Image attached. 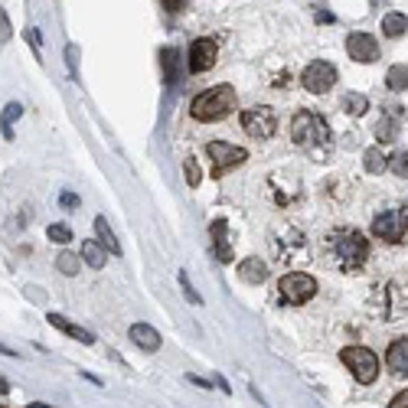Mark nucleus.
I'll list each match as a JSON object with an SVG mask.
<instances>
[{
    "mask_svg": "<svg viewBox=\"0 0 408 408\" xmlns=\"http://www.w3.org/2000/svg\"><path fill=\"white\" fill-rule=\"evenodd\" d=\"M386 167H392V173L408 177V151H395L392 157H386Z\"/></svg>",
    "mask_w": 408,
    "mask_h": 408,
    "instance_id": "obj_26",
    "label": "nucleus"
},
{
    "mask_svg": "<svg viewBox=\"0 0 408 408\" xmlns=\"http://www.w3.org/2000/svg\"><path fill=\"white\" fill-rule=\"evenodd\" d=\"M238 278H242L245 285H265L268 265L261 261V258H245V261L238 265Z\"/></svg>",
    "mask_w": 408,
    "mask_h": 408,
    "instance_id": "obj_15",
    "label": "nucleus"
},
{
    "mask_svg": "<svg viewBox=\"0 0 408 408\" xmlns=\"http://www.w3.org/2000/svg\"><path fill=\"white\" fill-rule=\"evenodd\" d=\"M183 170H186V183H190L193 190L200 186V180H203V173H200V163L193 161V157H186V163H183Z\"/></svg>",
    "mask_w": 408,
    "mask_h": 408,
    "instance_id": "obj_28",
    "label": "nucleus"
},
{
    "mask_svg": "<svg viewBox=\"0 0 408 408\" xmlns=\"http://www.w3.org/2000/svg\"><path fill=\"white\" fill-rule=\"evenodd\" d=\"M291 137H294L297 147H304V151H313V147H320V144L330 141V124L327 118L317 111H297L291 118Z\"/></svg>",
    "mask_w": 408,
    "mask_h": 408,
    "instance_id": "obj_3",
    "label": "nucleus"
},
{
    "mask_svg": "<svg viewBox=\"0 0 408 408\" xmlns=\"http://www.w3.org/2000/svg\"><path fill=\"white\" fill-rule=\"evenodd\" d=\"M95 236H98V245H104L111 255H121V242H118V236L111 232V226H108V219L104 216L95 219Z\"/></svg>",
    "mask_w": 408,
    "mask_h": 408,
    "instance_id": "obj_17",
    "label": "nucleus"
},
{
    "mask_svg": "<svg viewBox=\"0 0 408 408\" xmlns=\"http://www.w3.org/2000/svg\"><path fill=\"white\" fill-rule=\"evenodd\" d=\"M242 128H245L255 141H268V137H275V131H278V114L271 111L268 104H255V108L242 111Z\"/></svg>",
    "mask_w": 408,
    "mask_h": 408,
    "instance_id": "obj_8",
    "label": "nucleus"
},
{
    "mask_svg": "<svg viewBox=\"0 0 408 408\" xmlns=\"http://www.w3.org/2000/svg\"><path fill=\"white\" fill-rule=\"evenodd\" d=\"M10 39V20H7V13L0 10V43H7Z\"/></svg>",
    "mask_w": 408,
    "mask_h": 408,
    "instance_id": "obj_31",
    "label": "nucleus"
},
{
    "mask_svg": "<svg viewBox=\"0 0 408 408\" xmlns=\"http://www.w3.org/2000/svg\"><path fill=\"white\" fill-rule=\"evenodd\" d=\"M343 366L353 372V379L362 382V386H369V382H376V376H379V360H376V353L369 350V346H346V350L340 353Z\"/></svg>",
    "mask_w": 408,
    "mask_h": 408,
    "instance_id": "obj_4",
    "label": "nucleus"
},
{
    "mask_svg": "<svg viewBox=\"0 0 408 408\" xmlns=\"http://www.w3.org/2000/svg\"><path fill=\"white\" fill-rule=\"evenodd\" d=\"M27 408H56V405H43V402H33V405H27Z\"/></svg>",
    "mask_w": 408,
    "mask_h": 408,
    "instance_id": "obj_37",
    "label": "nucleus"
},
{
    "mask_svg": "<svg viewBox=\"0 0 408 408\" xmlns=\"http://www.w3.org/2000/svg\"><path fill=\"white\" fill-rule=\"evenodd\" d=\"M343 108H346L350 114H366L369 111V98L356 95V92H346V95H343Z\"/></svg>",
    "mask_w": 408,
    "mask_h": 408,
    "instance_id": "obj_24",
    "label": "nucleus"
},
{
    "mask_svg": "<svg viewBox=\"0 0 408 408\" xmlns=\"http://www.w3.org/2000/svg\"><path fill=\"white\" fill-rule=\"evenodd\" d=\"M236 88L232 86H216L209 88V92H200V95L193 98L190 104V114L196 118V121H222V118H229V114L236 111Z\"/></svg>",
    "mask_w": 408,
    "mask_h": 408,
    "instance_id": "obj_2",
    "label": "nucleus"
},
{
    "mask_svg": "<svg viewBox=\"0 0 408 408\" xmlns=\"http://www.w3.org/2000/svg\"><path fill=\"white\" fill-rule=\"evenodd\" d=\"M362 167L369 173H382L386 170V154H382L379 147H369V151L362 154Z\"/></svg>",
    "mask_w": 408,
    "mask_h": 408,
    "instance_id": "obj_23",
    "label": "nucleus"
},
{
    "mask_svg": "<svg viewBox=\"0 0 408 408\" xmlns=\"http://www.w3.org/2000/svg\"><path fill=\"white\" fill-rule=\"evenodd\" d=\"M346 53H350V59L369 66V62L379 59V43H376L369 33H350V36H346Z\"/></svg>",
    "mask_w": 408,
    "mask_h": 408,
    "instance_id": "obj_11",
    "label": "nucleus"
},
{
    "mask_svg": "<svg viewBox=\"0 0 408 408\" xmlns=\"http://www.w3.org/2000/svg\"><path fill=\"white\" fill-rule=\"evenodd\" d=\"M372 236L382 238V242H389V245L405 242V236H408V212L405 209H386V212H379V216L372 219Z\"/></svg>",
    "mask_w": 408,
    "mask_h": 408,
    "instance_id": "obj_5",
    "label": "nucleus"
},
{
    "mask_svg": "<svg viewBox=\"0 0 408 408\" xmlns=\"http://www.w3.org/2000/svg\"><path fill=\"white\" fill-rule=\"evenodd\" d=\"M278 294H281V301L291 307L307 304V301L317 294V281H313L311 275H304V271H291V275H285L278 281Z\"/></svg>",
    "mask_w": 408,
    "mask_h": 408,
    "instance_id": "obj_7",
    "label": "nucleus"
},
{
    "mask_svg": "<svg viewBox=\"0 0 408 408\" xmlns=\"http://www.w3.org/2000/svg\"><path fill=\"white\" fill-rule=\"evenodd\" d=\"M20 114H23V104H20V102H10L7 108H4V114H0V124H4V134H7V141L13 137V121H17Z\"/></svg>",
    "mask_w": 408,
    "mask_h": 408,
    "instance_id": "obj_22",
    "label": "nucleus"
},
{
    "mask_svg": "<svg viewBox=\"0 0 408 408\" xmlns=\"http://www.w3.org/2000/svg\"><path fill=\"white\" fill-rule=\"evenodd\" d=\"M82 258L88 268H104V248L98 242H82Z\"/></svg>",
    "mask_w": 408,
    "mask_h": 408,
    "instance_id": "obj_21",
    "label": "nucleus"
},
{
    "mask_svg": "<svg viewBox=\"0 0 408 408\" xmlns=\"http://www.w3.org/2000/svg\"><path fill=\"white\" fill-rule=\"evenodd\" d=\"M395 137H399V121H395L392 114H386V118L376 124V141H379V144H392Z\"/></svg>",
    "mask_w": 408,
    "mask_h": 408,
    "instance_id": "obj_19",
    "label": "nucleus"
},
{
    "mask_svg": "<svg viewBox=\"0 0 408 408\" xmlns=\"http://www.w3.org/2000/svg\"><path fill=\"white\" fill-rule=\"evenodd\" d=\"M27 36H29V43H33V49H39V29H27Z\"/></svg>",
    "mask_w": 408,
    "mask_h": 408,
    "instance_id": "obj_34",
    "label": "nucleus"
},
{
    "mask_svg": "<svg viewBox=\"0 0 408 408\" xmlns=\"http://www.w3.org/2000/svg\"><path fill=\"white\" fill-rule=\"evenodd\" d=\"M131 340H134V346H141V350H147V353L161 350V333L154 330L151 323H134V327H131Z\"/></svg>",
    "mask_w": 408,
    "mask_h": 408,
    "instance_id": "obj_14",
    "label": "nucleus"
},
{
    "mask_svg": "<svg viewBox=\"0 0 408 408\" xmlns=\"http://www.w3.org/2000/svg\"><path fill=\"white\" fill-rule=\"evenodd\" d=\"M161 66H163V79H167V82H177V72H180V53L167 46L161 53Z\"/></svg>",
    "mask_w": 408,
    "mask_h": 408,
    "instance_id": "obj_18",
    "label": "nucleus"
},
{
    "mask_svg": "<svg viewBox=\"0 0 408 408\" xmlns=\"http://www.w3.org/2000/svg\"><path fill=\"white\" fill-rule=\"evenodd\" d=\"M62 206H66V209L79 206V196H76V193H62Z\"/></svg>",
    "mask_w": 408,
    "mask_h": 408,
    "instance_id": "obj_33",
    "label": "nucleus"
},
{
    "mask_svg": "<svg viewBox=\"0 0 408 408\" xmlns=\"http://www.w3.org/2000/svg\"><path fill=\"white\" fill-rule=\"evenodd\" d=\"M180 285H183V291H186V297H190L193 304H203V297L196 294V287L190 285V275H186V271H180Z\"/></svg>",
    "mask_w": 408,
    "mask_h": 408,
    "instance_id": "obj_30",
    "label": "nucleus"
},
{
    "mask_svg": "<svg viewBox=\"0 0 408 408\" xmlns=\"http://www.w3.org/2000/svg\"><path fill=\"white\" fill-rule=\"evenodd\" d=\"M46 320L53 323V327H56V330H62V333H66V336H72V340H79V343H86V346H92V343H95V336H92V333H88V330H82V327H79V323L66 320V317H62V313H49Z\"/></svg>",
    "mask_w": 408,
    "mask_h": 408,
    "instance_id": "obj_13",
    "label": "nucleus"
},
{
    "mask_svg": "<svg viewBox=\"0 0 408 408\" xmlns=\"http://www.w3.org/2000/svg\"><path fill=\"white\" fill-rule=\"evenodd\" d=\"M386 366H389L392 376L405 379L408 376V340H392L389 350H386Z\"/></svg>",
    "mask_w": 408,
    "mask_h": 408,
    "instance_id": "obj_12",
    "label": "nucleus"
},
{
    "mask_svg": "<svg viewBox=\"0 0 408 408\" xmlns=\"http://www.w3.org/2000/svg\"><path fill=\"white\" fill-rule=\"evenodd\" d=\"M386 82H389L392 92H405L408 88V66H392L389 76H386Z\"/></svg>",
    "mask_w": 408,
    "mask_h": 408,
    "instance_id": "obj_25",
    "label": "nucleus"
},
{
    "mask_svg": "<svg viewBox=\"0 0 408 408\" xmlns=\"http://www.w3.org/2000/svg\"><path fill=\"white\" fill-rule=\"evenodd\" d=\"M212 252H216L219 261H232V248H229V238H226V219L212 222Z\"/></svg>",
    "mask_w": 408,
    "mask_h": 408,
    "instance_id": "obj_16",
    "label": "nucleus"
},
{
    "mask_svg": "<svg viewBox=\"0 0 408 408\" xmlns=\"http://www.w3.org/2000/svg\"><path fill=\"white\" fill-rule=\"evenodd\" d=\"M56 268L62 271V275L72 278V275L79 271V255H72V252H62V255L56 258Z\"/></svg>",
    "mask_w": 408,
    "mask_h": 408,
    "instance_id": "obj_27",
    "label": "nucleus"
},
{
    "mask_svg": "<svg viewBox=\"0 0 408 408\" xmlns=\"http://www.w3.org/2000/svg\"><path fill=\"white\" fill-rule=\"evenodd\" d=\"M389 408H408V389H402L399 395L389 402Z\"/></svg>",
    "mask_w": 408,
    "mask_h": 408,
    "instance_id": "obj_32",
    "label": "nucleus"
},
{
    "mask_svg": "<svg viewBox=\"0 0 408 408\" xmlns=\"http://www.w3.org/2000/svg\"><path fill=\"white\" fill-rule=\"evenodd\" d=\"M405 29H408V17H405V13H389V17L382 20V33H386L389 39L402 36Z\"/></svg>",
    "mask_w": 408,
    "mask_h": 408,
    "instance_id": "obj_20",
    "label": "nucleus"
},
{
    "mask_svg": "<svg viewBox=\"0 0 408 408\" xmlns=\"http://www.w3.org/2000/svg\"><path fill=\"white\" fill-rule=\"evenodd\" d=\"M53 242H59V245H66V242H72V232H69V226H49L46 232Z\"/></svg>",
    "mask_w": 408,
    "mask_h": 408,
    "instance_id": "obj_29",
    "label": "nucleus"
},
{
    "mask_svg": "<svg viewBox=\"0 0 408 408\" xmlns=\"http://www.w3.org/2000/svg\"><path fill=\"white\" fill-rule=\"evenodd\" d=\"M163 7H167V10H180V7H186V4H180V0H163Z\"/></svg>",
    "mask_w": 408,
    "mask_h": 408,
    "instance_id": "obj_35",
    "label": "nucleus"
},
{
    "mask_svg": "<svg viewBox=\"0 0 408 408\" xmlns=\"http://www.w3.org/2000/svg\"><path fill=\"white\" fill-rule=\"evenodd\" d=\"M206 154H209V163H212V177H226L229 170H236L238 163L248 161L245 147H236V144H226V141H209Z\"/></svg>",
    "mask_w": 408,
    "mask_h": 408,
    "instance_id": "obj_6",
    "label": "nucleus"
},
{
    "mask_svg": "<svg viewBox=\"0 0 408 408\" xmlns=\"http://www.w3.org/2000/svg\"><path fill=\"white\" fill-rule=\"evenodd\" d=\"M323 252L343 271H360L369 258V242L360 229H333L330 236L323 238Z\"/></svg>",
    "mask_w": 408,
    "mask_h": 408,
    "instance_id": "obj_1",
    "label": "nucleus"
},
{
    "mask_svg": "<svg viewBox=\"0 0 408 408\" xmlns=\"http://www.w3.org/2000/svg\"><path fill=\"white\" fill-rule=\"evenodd\" d=\"M216 56H219V46L212 43L209 36H200V39H193V46H190V56H186V69L190 72H206V69L216 66Z\"/></svg>",
    "mask_w": 408,
    "mask_h": 408,
    "instance_id": "obj_10",
    "label": "nucleus"
},
{
    "mask_svg": "<svg viewBox=\"0 0 408 408\" xmlns=\"http://www.w3.org/2000/svg\"><path fill=\"white\" fill-rule=\"evenodd\" d=\"M7 392H10V386H7V379L0 376V395H7Z\"/></svg>",
    "mask_w": 408,
    "mask_h": 408,
    "instance_id": "obj_36",
    "label": "nucleus"
},
{
    "mask_svg": "<svg viewBox=\"0 0 408 408\" xmlns=\"http://www.w3.org/2000/svg\"><path fill=\"white\" fill-rule=\"evenodd\" d=\"M301 86L313 95H323V92H330L336 86V66L333 62H323V59H313L311 66L301 72Z\"/></svg>",
    "mask_w": 408,
    "mask_h": 408,
    "instance_id": "obj_9",
    "label": "nucleus"
}]
</instances>
